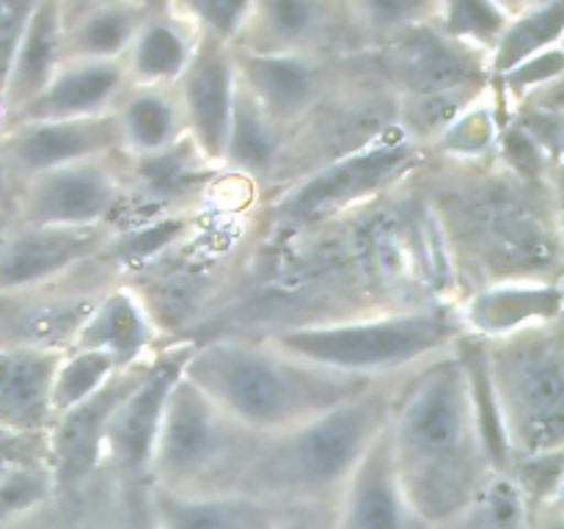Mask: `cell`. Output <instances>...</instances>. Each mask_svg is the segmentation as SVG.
I'll return each instance as SVG.
<instances>
[{"mask_svg": "<svg viewBox=\"0 0 564 529\" xmlns=\"http://www.w3.org/2000/svg\"><path fill=\"white\" fill-rule=\"evenodd\" d=\"M564 75V47L554 44V47L543 50L538 55H529V58L518 61L516 66H510L501 75L490 77V86H494L496 97H499L501 110L505 116L516 108L523 99L534 97L540 91H549V88L562 86Z\"/></svg>", "mask_w": 564, "mask_h": 529, "instance_id": "38", "label": "cell"}, {"mask_svg": "<svg viewBox=\"0 0 564 529\" xmlns=\"http://www.w3.org/2000/svg\"><path fill=\"white\" fill-rule=\"evenodd\" d=\"M427 160V149L402 132L328 160L257 202L259 235L308 229L345 218L405 185Z\"/></svg>", "mask_w": 564, "mask_h": 529, "instance_id": "8", "label": "cell"}, {"mask_svg": "<svg viewBox=\"0 0 564 529\" xmlns=\"http://www.w3.org/2000/svg\"><path fill=\"white\" fill-rule=\"evenodd\" d=\"M61 350L0 345V428L44 435L53 422V375Z\"/></svg>", "mask_w": 564, "mask_h": 529, "instance_id": "24", "label": "cell"}, {"mask_svg": "<svg viewBox=\"0 0 564 529\" xmlns=\"http://www.w3.org/2000/svg\"><path fill=\"white\" fill-rule=\"evenodd\" d=\"M488 86L477 88H455V91H435V94H408L397 97V127L402 136L411 138L413 143L430 152V143L444 132V127L466 108L471 99Z\"/></svg>", "mask_w": 564, "mask_h": 529, "instance_id": "34", "label": "cell"}, {"mask_svg": "<svg viewBox=\"0 0 564 529\" xmlns=\"http://www.w3.org/2000/svg\"><path fill=\"white\" fill-rule=\"evenodd\" d=\"M538 507L505 468H494L474 499L438 529H532Z\"/></svg>", "mask_w": 564, "mask_h": 529, "instance_id": "33", "label": "cell"}, {"mask_svg": "<svg viewBox=\"0 0 564 529\" xmlns=\"http://www.w3.org/2000/svg\"><path fill=\"white\" fill-rule=\"evenodd\" d=\"M193 342L196 339L165 342L152 356L147 373L132 384L110 413L102 435V468L119 483L147 479L165 400L174 380L182 375Z\"/></svg>", "mask_w": 564, "mask_h": 529, "instance_id": "13", "label": "cell"}, {"mask_svg": "<svg viewBox=\"0 0 564 529\" xmlns=\"http://www.w3.org/2000/svg\"><path fill=\"white\" fill-rule=\"evenodd\" d=\"M119 479L108 472L94 474L72 490H55L50 499L22 512L0 529H116Z\"/></svg>", "mask_w": 564, "mask_h": 529, "instance_id": "30", "label": "cell"}, {"mask_svg": "<svg viewBox=\"0 0 564 529\" xmlns=\"http://www.w3.org/2000/svg\"><path fill=\"white\" fill-rule=\"evenodd\" d=\"M0 130H3V110H0Z\"/></svg>", "mask_w": 564, "mask_h": 529, "instance_id": "49", "label": "cell"}, {"mask_svg": "<svg viewBox=\"0 0 564 529\" xmlns=\"http://www.w3.org/2000/svg\"><path fill=\"white\" fill-rule=\"evenodd\" d=\"M356 55L253 53L235 47L237 80L264 116L292 132L350 75Z\"/></svg>", "mask_w": 564, "mask_h": 529, "instance_id": "12", "label": "cell"}, {"mask_svg": "<svg viewBox=\"0 0 564 529\" xmlns=\"http://www.w3.org/2000/svg\"><path fill=\"white\" fill-rule=\"evenodd\" d=\"M235 47L253 53H367L347 0H257Z\"/></svg>", "mask_w": 564, "mask_h": 529, "instance_id": "14", "label": "cell"}, {"mask_svg": "<svg viewBox=\"0 0 564 529\" xmlns=\"http://www.w3.org/2000/svg\"><path fill=\"white\" fill-rule=\"evenodd\" d=\"M124 158H149L185 141V116L174 86H135L127 83L110 108Z\"/></svg>", "mask_w": 564, "mask_h": 529, "instance_id": "28", "label": "cell"}, {"mask_svg": "<svg viewBox=\"0 0 564 529\" xmlns=\"http://www.w3.org/2000/svg\"><path fill=\"white\" fill-rule=\"evenodd\" d=\"M466 334L479 339L516 334L534 325L562 323V279H505L474 287L457 301Z\"/></svg>", "mask_w": 564, "mask_h": 529, "instance_id": "20", "label": "cell"}, {"mask_svg": "<svg viewBox=\"0 0 564 529\" xmlns=\"http://www.w3.org/2000/svg\"><path fill=\"white\" fill-rule=\"evenodd\" d=\"M14 209H11V202H0V242L6 240V235L11 231V226H14Z\"/></svg>", "mask_w": 564, "mask_h": 529, "instance_id": "46", "label": "cell"}, {"mask_svg": "<svg viewBox=\"0 0 564 529\" xmlns=\"http://www.w3.org/2000/svg\"><path fill=\"white\" fill-rule=\"evenodd\" d=\"M286 141H290V130L264 116L259 105L242 91V86H237L220 169L248 182L259 198L268 196L279 180Z\"/></svg>", "mask_w": 564, "mask_h": 529, "instance_id": "26", "label": "cell"}, {"mask_svg": "<svg viewBox=\"0 0 564 529\" xmlns=\"http://www.w3.org/2000/svg\"><path fill=\"white\" fill-rule=\"evenodd\" d=\"M441 0H347L364 50H375L405 28L435 20Z\"/></svg>", "mask_w": 564, "mask_h": 529, "instance_id": "35", "label": "cell"}, {"mask_svg": "<svg viewBox=\"0 0 564 529\" xmlns=\"http://www.w3.org/2000/svg\"><path fill=\"white\" fill-rule=\"evenodd\" d=\"M494 3H499L507 14H516V11H521L523 6L534 3V0H494Z\"/></svg>", "mask_w": 564, "mask_h": 529, "instance_id": "47", "label": "cell"}, {"mask_svg": "<svg viewBox=\"0 0 564 529\" xmlns=\"http://www.w3.org/2000/svg\"><path fill=\"white\" fill-rule=\"evenodd\" d=\"M505 110L499 97L488 83L477 99L466 105L438 138L430 143V158L446 160V163H490L496 158L501 127H505Z\"/></svg>", "mask_w": 564, "mask_h": 529, "instance_id": "31", "label": "cell"}, {"mask_svg": "<svg viewBox=\"0 0 564 529\" xmlns=\"http://www.w3.org/2000/svg\"><path fill=\"white\" fill-rule=\"evenodd\" d=\"M237 86L240 80H237L235 44L202 33L191 61L176 77L174 91L185 116L187 141L215 169H220V160H224Z\"/></svg>", "mask_w": 564, "mask_h": 529, "instance_id": "16", "label": "cell"}, {"mask_svg": "<svg viewBox=\"0 0 564 529\" xmlns=\"http://www.w3.org/2000/svg\"><path fill=\"white\" fill-rule=\"evenodd\" d=\"M39 0H0V97H3L6 77H9L11 58L20 44L28 17L36 9Z\"/></svg>", "mask_w": 564, "mask_h": 529, "instance_id": "41", "label": "cell"}, {"mask_svg": "<svg viewBox=\"0 0 564 529\" xmlns=\"http://www.w3.org/2000/svg\"><path fill=\"white\" fill-rule=\"evenodd\" d=\"M402 375L369 389L284 433L262 435L240 479L246 494L290 505H330L372 441L389 424Z\"/></svg>", "mask_w": 564, "mask_h": 529, "instance_id": "4", "label": "cell"}, {"mask_svg": "<svg viewBox=\"0 0 564 529\" xmlns=\"http://www.w3.org/2000/svg\"><path fill=\"white\" fill-rule=\"evenodd\" d=\"M44 461V435L11 433L0 428V477L31 463Z\"/></svg>", "mask_w": 564, "mask_h": 529, "instance_id": "42", "label": "cell"}, {"mask_svg": "<svg viewBox=\"0 0 564 529\" xmlns=\"http://www.w3.org/2000/svg\"><path fill=\"white\" fill-rule=\"evenodd\" d=\"M334 529H430L402 494L386 428L330 501Z\"/></svg>", "mask_w": 564, "mask_h": 529, "instance_id": "19", "label": "cell"}, {"mask_svg": "<svg viewBox=\"0 0 564 529\" xmlns=\"http://www.w3.org/2000/svg\"><path fill=\"white\" fill-rule=\"evenodd\" d=\"M466 334L457 301L408 309H378L319 323L273 325L257 331L290 356L369 380L394 378L449 353Z\"/></svg>", "mask_w": 564, "mask_h": 529, "instance_id": "5", "label": "cell"}, {"mask_svg": "<svg viewBox=\"0 0 564 529\" xmlns=\"http://www.w3.org/2000/svg\"><path fill=\"white\" fill-rule=\"evenodd\" d=\"M479 342L507 463L564 450L562 323Z\"/></svg>", "mask_w": 564, "mask_h": 529, "instance_id": "6", "label": "cell"}, {"mask_svg": "<svg viewBox=\"0 0 564 529\" xmlns=\"http://www.w3.org/2000/svg\"><path fill=\"white\" fill-rule=\"evenodd\" d=\"M53 494V479H50L44 461L9 472L6 477H0V527L42 505Z\"/></svg>", "mask_w": 564, "mask_h": 529, "instance_id": "40", "label": "cell"}, {"mask_svg": "<svg viewBox=\"0 0 564 529\" xmlns=\"http://www.w3.org/2000/svg\"><path fill=\"white\" fill-rule=\"evenodd\" d=\"M14 180H11L9 169H6L3 158H0V202H11V196H14Z\"/></svg>", "mask_w": 564, "mask_h": 529, "instance_id": "45", "label": "cell"}, {"mask_svg": "<svg viewBox=\"0 0 564 529\" xmlns=\"http://www.w3.org/2000/svg\"><path fill=\"white\" fill-rule=\"evenodd\" d=\"M441 220L463 292L505 279H562L560 187L490 163L430 158L413 174Z\"/></svg>", "mask_w": 564, "mask_h": 529, "instance_id": "1", "label": "cell"}, {"mask_svg": "<svg viewBox=\"0 0 564 529\" xmlns=\"http://www.w3.org/2000/svg\"><path fill=\"white\" fill-rule=\"evenodd\" d=\"M198 36V28L174 9L171 0H158L121 55L127 83L174 86L196 50Z\"/></svg>", "mask_w": 564, "mask_h": 529, "instance_id": "25", "label": "cell"}, {"mask_svg": "<svg viewBox=\"0 0 564 529\" xmlns=\"http://www.w3.org/2000/svg\"><path fill=\"white\" fill-rule=\"evenodd\" d=\"M113 235V226L14 224L0 242V292L47 284L83 268L108 251Z\"/></svg>", "mask_w": 564, "mask_h": 529, "instance_id": "18", "label": "cell"}, {"mask_svg": "<svg viewBox=\"0 0 564 529\" xmlns=\"http://www.w3.org/2000/svg\"><path fill=\"white\" fill-rule=\"evenodd\" d=\"M116 529H158L147 499V479L119 483V512Z\"/></svg>", "mask_w": 564, "mask_h": 529, "instance_id": "43", "label": "cell"}, {"mask_svg": "<svg viewBox=\"0 0 564 529\" xmlns=\"http://www.w3.org/2000/svg\"><path fill=\"white\" fill-rule=\"evenodd\" d=\"M275 529H334L330 527V505H303Z\"/></svg>", "mask_w": 564, "mask_h": 529, "instance_id": "44", "label": "cell"}, {"mask_svg": "<svg viewBox=\"0 0 564 529\" xmlns=\"http://www.w3.org/2000/svg\"><path fill=\"white\" fill-rule=\"evenodd\" d=\"M149 510L158 529H275L303 505L270 496L226 490V494H171L147 483Z\"/></svg>", "mask_w": 564, "mask_h": 529, "instance_id": "21", "label": "cell"}, {"mask_svg": "<svg viewBox=\"0 0 564 529\" xmlns=\"http://www.w3.org/2000/svg\"><path fill=\"white\" fill-rule=\"evenodd\" d=\"M380 80L397 94H435L488 86V55L446 36L433 20L405 28L367 50Z\"/></svg>", "mask_w": 564, "mask_h": 529, "instance_id": "11", "label": "cell"}, {"mask_svg": "<svg viewBox=\"0 0 564 529\" xmlns=\"http://www.w3.org/2000/svg\"><path fill=\"white\" fill-rule=\"evenodd\" d=\"M124 198V158L116 152L28 176L14 187L11 209L17 224L116 229Z\"/></svg>", "mask_w": 564, "mask_h": 529, "instance_id": "10", "label": "cell"}, {"mask_svg": "<svg viewBox=\"0 0 564 529\" xmlns=\"http://www.w3.org/2000/svg\"><path fill=\"white\" fill-rule=\"evenodd\" d=\"M119 152L113 114L83 119L6 121L0 130V158L14 185L42 171Z\"/></svg>", "mask_w": 564, "mask_h": 529, "instance_id": "17", "label": "cell"}, {"mask_svg": "<svg viewBox=\"0 0 564 529\" xmlns=\"http://www.w3.org/2000/svg\"><path fill=\"white\" fill-rule=\"evenodd\" d=\"M64 0H39L36 9L28 17V25L11 58L3 97H0L3 121L6 116L31 102L64 61Z\"/></svg>", "mask_w": 564, "mask_h": 529, "instance_id": "27", "label": "cell"}, {"mask_svg": "<svg viewBox=\"0 0 564 529\" xmlns=\"http://www.w3.org/2000/svg\"><path fill=\"white\" fill-rule=\"evenodd\" d=\"M564 39V0H534L510 14L505 31L488 53L490 77L501 75L518 61L538 55L562 44Z\"/></svg>", "mask_w": 564, "mask_h": 529, "instance_id": "32", "label": "cell"}, {"mask_svg": "<svg viewBox=\"0 0 564 529\" xmlns=\"http://www.w3.org/2000/svg\"><path fill=\"white\" fill-rule=\"evenodd\" d=\"M182 375L259 435L284 433L375 384L290 356L257 334L198 336Z\"/></svg>", "mask_w": 564, "mask_h": 529, "instance_id": "3", "label": "cell"}, {"mask_svg": "<svg viewBox=\"0 0 564 529\" xmlns=\"http://www.w3.org/2000/svg\"><path fill=\"white\" fill-rule=\"evenodd\" d=\"M262 435L237 422L196 384L180 375L165 400L147 483L171 494L240 490Z\"/></svg>", "mask_w": 564, "mask_h": 529, "instance_id": "7", "label": "cell"}, {"mask_svg": "<svg viewBox=\"0 0 564 529\" xmlns=\"http://www.w3.org/2000/svg\"><path fill=\"white\" fill-rule=\"evenodd\" d=\"M171 6L180 9L198 28V33L237 44L257 0H171Z\"/></svg>", "mask_w": 564, "mask_h": 529, "instance_id": "39", "label": "cell"}, {"mask_svg": "<svg viewBox=\"0 0 564 529\" xmlns=\"http://www.w3.org/2000/svg\"><path fill=\"white\" fill-rule=\"evenodd\" d=\"M66 3H80V0H66ZM147 3H158V0H147Z\"/></svg>", "mask_w": 564, "mask_h": 529, "instance_id": "48", "label": "cell"}, {"mask_svg": "<svg viewBox=\"0 0 564 529\" xmlns=\"http://www.w3.org/2000/svg\"><path fill=\"white\" fill-rule=\"evenodd\" d=\"M152 6L154 3H147V0L66 3L64 58L121 61Z\"/></svg>", "mask_w": 564, "mask_h": 529, "instance_id": "29", "label": "cell"}, {"mask_svg": "<svg viewBox=\"0 0 564 529\" xmlns=\"http://www.w3.org/2000/svg\"><path fill=\"white\" fill-rule=\"evenodd\" d=\"M386 439L402 494L430 529L474 499L496 461L455 347L402 375Z\"/></svg>", "mask_w": 564, "mask_h": 529, "instance_id": "2", "label": "cell"}, {"mask_svg": "<svg viewBox=\"0 0 564 529\" xmlns=\"http://www.w3.org/2000/svg\"><path fill=\"white\" fill-rule=\"evenodd\" d=\"M119 281V268L105 251L83 268L28 290L0 292V345L66 350L94 303Z\"/></svg>", "mask_w": 564, "mask_h": 529, "instance_id": "9", "label": "cell"}, {"mask_svg": "<svg viewBox=\"0 0 564 529\" xmlns=\"http://www.w3.org/2000/svg\"><path fill=\"white\" fill-rule=\"evenodd\" d=\"M507 20L510 14L494 0H441L433 22L446 36L488 55L505 31Z\"/></svg>", "mask_w": 564, "mask_h": 529, "instance_id": "37", "label": "cell"}, {"mask_svg": "<svg viewBox=\"0 0 564 529\" xmlns=\"http://www.w3.org/2000/svg\"><path fill=\"white\" fill-rule=\"evenodd\" d=\"M124 88L127 75L121 61L64 58L55 75L47 80V86L31 102L6 116V121L102 116L110 114Z\"/></svg>", "mask_w": 564, "mask_h": 529, "instance_id": "22", "label": "cell"}, {"mask_svg": "<svg viewBox=\"0 0 564 529\" xmlns=\"http://www.w3.org/2000/svg\"><path fill=\"white\" fill-rule=\"evenodd\" d=\"M152 356L110 375L108 384L86 400L55 413L44 433V466L55 490H72L102 472V435L121 397L147 373Z\"/></svg>", "mask_w": 564, "mask_h": 529, "instance_id": "15", "label": "cell"}, {"mask_svg": "<svg viewBox=\"0 0 564 529\" xmlns=\"http://www.w3.org/2000/svg\"><path fill=\"white\" fill-rule=\"evenodd\" d=\"M72 345L105 353L113 358L116 367L124 369L154 356L165 339L141 298L124 281H116L86 314Z\"/></svg>", "mask_w": 564, "mask_h": 529, "instance_id": "23", "label": "cell"}, {"mask_svg": "<svg viewBox=\"0 0 564 529\" xmlns=\"http://www.w3.org/2000/svg\"><path fill=\"white\" fill-rule=\"evenodd\" d=\"M113 373L119 367L105 353L75 345L61 350L53 375V417L102 389Z\"/></svg>", "mask_w": 564, "mask_h": 529, "instance_id": "36", "label": "cell"}]
</instances>
